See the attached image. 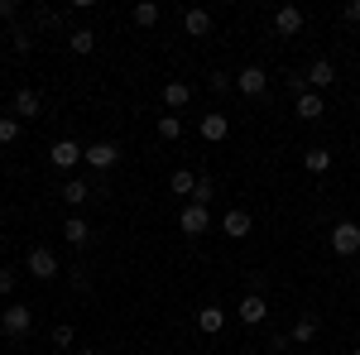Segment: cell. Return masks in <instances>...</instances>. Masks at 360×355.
Returning <instances> with one entry per match:
<instances>
[{
	"label": "cell",
	"mask_w": 360,
	"mask_h": 355,
	"mask_svg": "<svg viewBox=\"0 0 360 355\" xmlns=\"http://www.w3.org/2000/svg\"><path fill=\"white\" fill-rule=\"evenodd\" d=\"M25 269H29V278H39V283H49V278H58V254L49 245H34L29 250V259H25Z\"/></svg>",
	"instance_id": "1"
},
{
	"label": "cell",
	"mask_w": 360,
	"mask_h": 355,
	"mask_svg": "<svg viewBox=\"0 0 360 355\" xmlns=\"http://www.w3.org/2000/svg\"><path fill=\"white\" fill-rule=\"evenodd\" d=\"M82 164L96 168V173H106V168L120 164V144H111V139H96V144H86L82 149Z\"/></svg>",
	"instance_id": "2"
},
{
	"label": "cell",
	"mask_w": 360,
	"mask_h": 355,
	"mask_svg": "<svg viewBox=\"0 0 360 355\" xmlns=\"http://www.w3.org/2000/svg\"><path fill=\"white\" fill-rule=\"evenodd\" d=\"M0 327H5V336H29V327H34V307H25V302H10L5 312H0Z\"/></svg>",
	"instance_id": "3"
},
{
	"label": "cell",
	"mask_w": 360,
	"mask_h": 355,
	"mask_svg": "<svg viewBox=\"0 0 360 355\" xmlns=\"http://www.w3.org/2000/svg\"><path fill=\"white\" fill-rule=\"evenodd\" d=\"M332 250L341 254V259L360 254V226H356V221H336V226H332Z\"/></svg>",
	"instance_id": "4"
},
{
	"label": "cell",
	"mask_w": 360,
	"mask_h": 355,
	"mask_svg": "<svg viewBox=\"0 0 360 355\" xmlns=\"http://www.w3.org/2000/svg\"><path fill=\"white\" fill-rule=\"evenodd\" d=\"M236 91H240V96H264V91H269V72L255 67V63L240 67V72H236Z\"/></svg>",
	"instance_id": "5"
},
{
	"label": "cell",
	"mask_w": 360,
	"mask_h": 355,
	"mask_svg": "<svg viewBox=\"0 0 360 355\" xmlns=\"http://www.w3.org/2000/svg\"><path fill=\"white\" fill-rule=\"evenodd\" d=\"M236 317H240L245 327L269 322V302H264V293H245V298H240V307H236Z\"/></svg>",
	"instance_id": "6"
},
{
	"label": "cell",
	"mask_w": 360,
	"mask_h": 355,
	"mask_svg": "<svg viewBox=\"0 0 360 355\" xmlns=\"http://www.w3.org/2000/svg\"><path fill=\"white\" fill-rule=\"evenodd\" d=\"M178 226H183V235H207V231H212V212L197 207V202H188L183 217H178Z\"/></svg>",
	"instance_id": "7"
},
{
	"label": "cell",
	"mask_w": 360,
	"mask_h": 355,
	"mask_svg": "<svg viewBox=\"0 0 360 355\" xmlns=\"http://www.w3.org/2000/svg\"><path fill=\"white\" fill-rule=\"evenodd\" d=\"M197 135L207 139V144H221V139L231 135V115H221V110H212V115H202V120H197Z\"/></svg>",
	"instance_id": "8"
},
{
	"label": "cell",
	"mask_w": 360,
	"mask_h": 355,
	"mask_svg": "<svg viewBox=\"0 0 360 355\" xmlns=\"http://www.w3.org/2000/svg\"><path fill=\"white\" fill-rule=\"evenodd\" d=\"M221 231L231 235V240H245L250 231H255V217H250L245 207H231V212L221 217Z\"/></svg>",
	"instance_id": "9"
},
{
	"label": "cell",
	"mask_w": 360,
	"mask_h": 355,
	"mask_svg": "<svg viewBox=\"0 0 360 355\" xmlns=\"http://www.w3.org/2000/svg\"><path fill=\"white\" fill-rule=\"evenodd\" d=\"M274 34H283V39L303 34V10H298V5H278L274 10Z\"/></svg>",
	"instance_id": "10"
},
{
	"label": "cell",
	"mask_w": 360,
	"mask_h": 355,
	"mask_svg": "<svg viewBox=\"0 0 360 355\" xmlns=\"http://www.w3.org/2000/svg\"><path fill=\"white\" fill-rule=\"evenodd\" d=\"M91 235H96V231H91V221H86V217H68V221H63V240H68V245L86 250V245H91Z\"/></svg>",
	"instance_id": "11"
},
{
	"label": "cell",
	"mask_w": 360,
	"mask_h": 355,
	"mask_svg": "<svg viewBox=\"0 0 360 355\" xmlns=\"http://www.w3.org/2000/svg\"><path fill=\"white\" fill-rule=\"evenodd\" d=\"M10 110H15V120H29V115H39V110H44V96H39L34 86H20V91H15V101H10Z\"/></svg>",
	"instance_id": "12"
},
{
	"label": "cell",
	"mask_w": 360,
	"mask_h": 355,
	"mask_svg": "<svg viewBox=\"0 0 360 355\" xmlns=\"http://www.w3.org/2000/svg\"><path fill=\"white\" fill-rule=\"evenodd\" d=\"M188 101H193V86H188V82H178V77H168V82H164V110L173 115V110H183V106H188Z\"/></svg>",
	"instance_id": "13"
},
{
	"label": "cell",
	"mask_w": 360,
	"mask_h": 355,
	"mask_svg": "<svg viewBox=\"0 0 360 355\" xmlns=\"http://www.w3.org/2000/svg\"><path fill=\"white\" fill-rule=\"evenodd\" d=\"M49 159H53V168H77V164H82V144H72V139H58L53 149H49Z\"/></svg>",
	"instance_id": "14"
},
{
	"label": "cell",
	"mask_w": 360,
	"mask_h": 355,
	"mask_svg": "<svg viewBox=\"0 0 360 355\" xmlns=\"http://www.w3.org/2000/svg\"><path fill=\"white\" fill-rule=\"evenodd\" d=\"M332 82H336V67H332V58H317V63L307 67V86H312V91H327Z\"/></svg>",
	"instance_id": "15"
},
{
	"label": "cell",
	"mask_w": 360,
	"mask_h": 355,
	"mask_svg": "<svg viewBox=\"0 0 360 355\" xmlns=\"http://www.w3.org/2000/svg\"><path fill=\"white\" fill-rule=\"evenodd\" d=\"M91 197H96V192H91L86 178H68V183H63V202H68V207H86Z\"/></svg>",
	"instance_id": "16"
},
{
	"label": "cell",
	"mask_w": 360,
	"mask_h": 355,
	"mask_svg": "<svg viewBox=\"0 0 360 355\" xmlns=\"http://www.w3.org/2000/svg\"><path fill=\"white\" fill-rule=\"evenodd\" d=\"M183 29H188L193 39H202V34H212V10H202V5H193V10L183 15Z\"/></svg>",
	"instance_id": "17"
},
{
	"label": "cell",
	"mask_w": 360,
	"mask_h": 355,
	"mask_svg": "<svg viewBox=\"0 0 360 355\" xmlns=\"http://www.w3.org/2000/svg\"><path fill=\"white\" fill-rule=\"evenodd\" d=\"M221 327H226V312H221V307H212V302H207V307L197 312V331H202V336H217Z\"/></svg>",
	"instance_id": "18"
},
{
	"label": "cell",
	"mask_w": 360,
	"mask_h": 355,
	"mask_svg": "<svg viewBox=\"0 0 360 355\" xmlns=\"http://www.w3.org/2000/svg\"><path fill=\"white\" fill-rule=\"evenodd\" d=\"M298 115H303V120H322V115H327V110H322V91H303V96H298Z\"/></svg>",
	"instance_id": "19"
},
{
	"label": "cell",
	"mask_w": 360,
	"mask_h": 355,
	"mask_svg": "<svg viewBox=\"0 0 360 355\" xmlns=\"http://www.w3.org/2000/svg\"><path fill=\"white\" fill-rule=\"evenodd\" d=\"M317 317H312V312H303V317H298V322H293V336H288V341H298V346H307V341H317Z\"/></svg>",
	"instance_id": "20"
},
{
	"label": "cell",
	"mask_w": 360,
	"mask_h": 355,
	"mask_svg": "<svg viewBox=\"0 0 360 355\" xmlns=\"http://www.w3.org/2000/svg\"><path fill=\"white\" fill-rule=\"evenodd\" d=\"M159 15H164V10H159L154 0H139L135 10H130V20H135L139 29H154V25H159Z\"/></svg>",
	"instance_id": "21"
},
{
	"label": "cell",
	"mask_w": 360,
	"mask_h": 355,
	"mask_svg": "<svg viewBox=\"0 0 360 355\" xmlns=\"http://www.w3.org/2000/svg\"><path fill=\"white\" fill-rule=\"evenodd\" d=\"M68 49H72L77 58H86L91 49H96V34H91V29H72V34H68Z\"/></svg>",
	"instance_id": "22"
},
{
	"label": "cell",
	"mask_w": 360,
	"mask_h": 355,
	"mask_svg": "<svg viewBox=\"0 0 360 355\" xmlns=\"http://www.w3.org/2000/svg\"><path fill=\"white\" fill-rule=\"evenodd\" d=\"M193 188H197V173H188V168H178V173L168 178V192H173V197H193Z\"/></svg>",
	"instance_id": "23"
},
{
	"label": "cell",
	"mask_w": 360,
	"mask_h": 355,
	"mask_svg": "<svg viewBox=\"0 0 360 355\" xmlns=\"http://www.w3.org/2000/svg\"><path fill=\"white\" fill-rule=\"evenodd\" d=\"M303 168H307V173H327V168H332V154H327V149H307Z\"/></svg>",
	"instance_id": "24"
},
{
	"label": "cell",
	"mask_w": 360,
	"mask_h": 355,
	"mask_svg": "<svg viewBox=\"0 0 360 355\" xmlns=\"http://www.w3.org/2000/svg\"><path fill=\"white\" fill-rule=\"evenodd\" d=\"M212 192H217V183H212V178H207V173H197V188H193V202H197V207H207V202H212Z\"/></svg>",
	"instance_id": "25"
},
{
	"label": "cell",
	"mask_w": 360,
	"mask_h": 355,
	"mask_svg": "<svg viewBox=\"0 0 360 355\" xmlns=\"http://www.w3.org/2000/svg\"><path fill=\"white\" fill-rule=\"evenodd\" d=\"M183 135V120L178 115H159V139H178Z\"/></svg>",
	"instance_id": "26"
},
{
	"label": "cell",
	"mask_w": 360,
	"mask_h": 355,
	"mask_svg": "<svg viewBox=\"0 0 360 355\" xmlns=\"http://www.w3.org/2000/svg\"><path fill=\"white\" fill-rule=\"evenodd\" d=\"M20 139V120L15 115H0V144H15Z\"/></svg>",
	"instance_id": "27"
},
{
	"label": "cell",
	"mask_w": 360,
	"mask_h": 355,
	"mask_svg": "<svg viewBox=\"0 0 360 355\" xmlns=\"http://www.w3.org/2000/svg\"><path fill=\"white\" fill-rule=\"evenodd\" d=\"M283 86H288V91H298V96H303V91H312V86H307V72H288V77H283Z\"/></svg>",
	"instance_id": "28"
},
{
	"label": "cell",
	"mask_w": 360,
	"mask_h": 355,
	"mask_svg": "<svg viewBox=\"0 0 360 355\" xmlns=\"http://www.w3.org/2000/svg\"><path fill=\"white\" fill-rule=\"evenodd\" d=\"M207 86H212V91H231V86H236V77H231V72H212V77H207Z\"/></svg>",
	"instance_id": "29"
},
{
	"label": "cell",
	"mask_w": 360,
	"mask_h": 355,
	"mask_svg": "<svg viewBox=\"0 0 360 355\" xmlns=\"http://www.w3.org/2000/svg\"><path fill=\"white\" fill-rule=\"evenodd\" d=\"M15 283H20V269H0V298L15 293Z\"/></svg>",
	"instance_id": "30"
},
{
	"label": "cell",
	"mask_w": 360,
	"mask_h": 355,
	"mask_svg": "<svg viewBox=\"0 0 360 355\" xmlns=\"http://www.w3.org/2000/svg\"><path fill=\"white\" fill-rule=\"evenodd\" d=\"M10 39H15V53H29V49H34V34H29V29H15Z\"/></svg>",
	"instance_id": "31"
},
{
	"label": "cell",
	"mask_w": 360,
	"mask_h": 355,
	"mask_svg": "<svg viewBox=\"0 0 360 355\" xmlns=\"http://www.w3.org/2000/svg\"><path fill=\"white\" fill-rule=\"evenodd\" d=\"M39 25H44V29H63L68 20H63V10H44V15H39Z\"/></svg>",
	"instance_id": "32"
},
{
	"label": "cell",
	"mask_w": 360,
	"mask_h": 355,
	"mask_svg": "<svg viewBox=\"0 0 360 355\" xmlns=\"http://www.w3.org/2000/svg\"><path fill=\"white\" fill-rule=\"evenodd\" d=\"M63 346H72V327H68V322L53 327V351H63Z\"/></svg>",
	"instance_id": "33"
},
{
	"label": "cell",
	"mask_w": 360,
	"mask_h": 355,
	"mask_svg": "<svg viewBox=\"0 0 360 355\" xmlns=\"http://www.w3.org/2000/svg\"><path fill=\"white\" fill-rule=\"evenodd\" d=\"M341 20H346V25H360V0H346V5H341Z\"/></svg>",
	"instance_id": "34"
},
{
	"label": "cell",
	"mask_w": 360,
	"mask_h": 355,
	"mask_svg": "<svg viewBox=\"0 0 360 355\" xmlns=\"http://www.w3.org/2000/svg\"><path fill=\"white\" fill-rule=\"evenodd\" d=\"M68 278H72V288H77V293H86V288H91V273H86V269H72Z\"/></svg>",
	"instance_id": "35"
},
{
	"label": "cell",
	"mask_w": 360,
	"mask_h": 355,
	"mask_svg": "<svg viewBox=\"0 0 360 355\" xmlns=\"http://www.w3.org/2000/svg\"><path fill=\"white\" fill-rule=\"evenodd\" d=\"M15 15H20V5L15 0H0V20H15Z\"/></svg>",
	"instance_id": "36"
},
{
	"label": "cell",
	"mask_w": 360,
	"mask_h": 355,
	"mask_svg": "<svg viewBox=\"0 0 360 355\" xmlns=\"http://www.w3.org/2000/svg\"><path fill=\"white\" fill-rule=\"evenodd\" d=\"M77 355H96V351H91V346H82V351H77Z\"/></svg>",
	"instance_id": "37"
},
{
	"label": "cell",
	"mask_w": 360,
	"mask_h": 355,
	"mask_svg": "<svg viewBox=\"0 0 360 355\" xmlns=\"http://www.w3.org/2000/svg\"><path fill=\"white\" fill-rule=\"evenodd\" d=\"M351 355H360V346H356V351H351Z\"/></svg>",
	"instance_id": "38"
}]
</instances>
